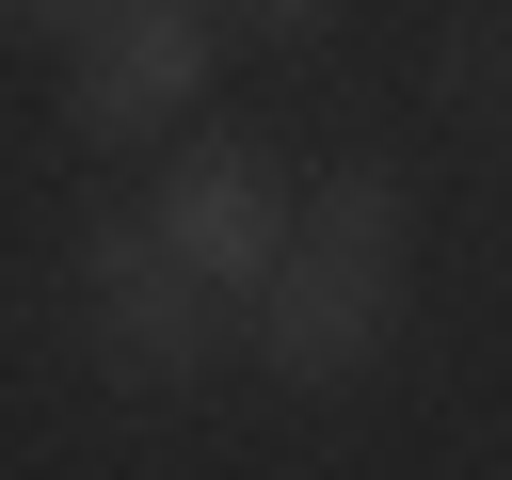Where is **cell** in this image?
I'll use <instances>...</instances> for the list:
<instances>
[{"label":"cell","instance_id":"277c9868","mask_svg":"<svg viewBox=\"0 0 512 480\" xmlns=\"http://www.w3.org/2000/svg\"><path fill=\"white\" fill-rule=\"evenodd\" d=\"M208 64H224V0H128V16L80 48V80H64V128L112 160V144L176 128V112L208 96Z\"/></svg>","mask_w":512,"mask_h":480},{"label":"cell","instance_id":"52a82bcc","mask_svg":"<svg viewBox=\"0 0 512 480\" xmlns=\"http://www.w3.org/2000/svg\"><path fill=\"white\" fill-rule=\"evenodd\" d=\"M224 16H240V32H256V48H304V32H320V16H336V0H224Z\"/></svg>","mask_w":512,"mask_h":480},{"label":"cell","instance_id":"8992f818","mask_svg":"<svg viewBox=\"0 0 512 480\" xmlns=\"http://www.w3.org/2000/svg\"><path fill=\"white\" fill-rule=\"evenodd\" d=\"M0 16H16V32H48V48H96L128 0H0Z\"/></svg>","mask_w":512,"mask_h":480},{"label":"cell","instance_id":"5b68a950","mask_svg":"<svg viewBox=\"0 0 512 480\" xmlns=\"http://www.w3.org/2000/svg\"><path fill=\"white\" fill-rule=\"evenodd\" d=\"M304 240H320V256H368V272H400V240H416L400 160H336V176H304Z\"/></svg>","mask_w":512,"mask_h":480},{"label":"cell","instance_id":"3957f363","mask_svg":"<svg viewBox=\"0 0 512 480\" xmlns=\"http://www.w3.org/2000/svg\"><path fill=\"white\" fill-rule=\"evenodd\" d=\"M240 336H256V368L288 384V400H336V384H368L384 352H400V272H368V256H288L256 304H240Z\"/></svg>","mask_w":512,"mask_h":480},{"label":"cell","instance_id":"7a4b0ae2","mask_svg":"<svg viewBox=\"0 0 512 480\" xmlns=\"http://www.w3.org/2000/svg\"><path fill=\"white\" fill-rule=\"evenodd\" d=\"M64 304H80V352H96L112 384H192L208 336H224V304L160 256L144 208H80V240H64Z\"/></svg>","mask_w":512,"mask_h":480},{"label":"cell","instance_id":"6da1fadb","mask_svg":"<svg viewBox=\"0 0 512 480\" xmlns=\"http://www.w3.org/2000/svg\"><path fill=\"white\" fill-rule=\"evenodd\" d=\"M144 224H160V256H176L208 304H256V288L304 256V176H288L256 128H192Z\"/></svg>","mask_w":512,"mask_h":480}]
</instances>
